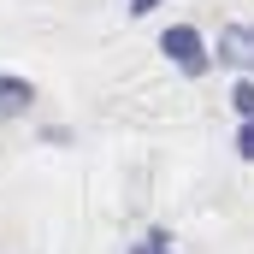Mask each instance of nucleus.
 <instances>
[{"instance_id":"nucleus-1","label":"nucleus","mask_w":254,"mask_h":254,"mask_svg":"<svg viewBox=\"0 0 254 254\" xmlns=\"http://www.w3.org/2000/svg\"><path fill=\"white\" fill-rule=\"evenodd\" d=\"M160 54L178 65L184 77H207V65H213V54H207V36H201L195 24H172V30L160 36Z\"/></svg>"},{"instance_id":"nucleus-2","label":"nucleus","mask_w":254,"mask_h":254,"mask_svg":"<svg viewBox=\"0 0 254 254\" xmlns=\"http://www.w3.org/2000/svg\"><path fill=\"white\" fill-rule=\"evenodd\" d=\"M207 54H219V65L243 71V77L254 83V24H225V30H219V42H213Z\"/></svg>"},{"instance_id":"nucleus-3","label":"nucleus","mask_w":254,"mask_h":254,"mask_svg":"<svg viewBox=\"0 0 254 254\" xmlns=\"http://www.w3.org/2000/svg\"><path fill=\"white\" fill-rule=\"evenodd\" d=\"M30 101H36V89H30L24 77H6V71H0V119H24Z\"/></svg>"},{"instance_id":"nucleus-4","label":"nucleus","mask_w":254,"mask_h":254,"mask_svg":"<svg viewBox=\"0 0 254 254\" xmlns=\"http://www.w3.org/2000/svg\"><path fill=\"white\" fill-rule=\"evenodd\" d=\"M231 107H237L243 119H254V83H249V77H237V89H231Z\"/></svg>"},{"instance_id":"nucleus-5","label":"nucleus","mask_w":254,"mask_h":254,"mask_svg":"<svg viewBox=\"0 0 254 254\" xmlns=\"http://www.w3.org/2000/svg\"><path fill=\"white\" fill-rule=\"evenodd\" d=\"M130 254H172V237H166V231H148V237H142Z\"/></svg>"},{"instance_id":"nucleus-6","label":"nucleus","mask_w":254,"mask_h":254,"mask_svg":"<svg viewBox=\"0 0 254 254\" xmlns=\"http://www.w3.org/2000/svg\"><path fill=\"white\" fill-rule=\"evenodd\" d=\"M237 154H243V160H254V119H243V125H237Z\"/></svg>"},{"instance_id":"nucleus-7","label":"nucleus","mask_w":254,"mask_h":254,"mask_svg":"<svg viewBox=\"0 0 254 254\" xmlns=\"http://www.w3.org/2000/svg\"><path fill=\"white\" fill-rule=\"evenodd\" d=\"M166 0H130V18H148V12H160Z\"/></svg>"}]
</instances>
